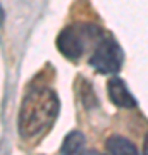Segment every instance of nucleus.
Here are the masks:
<instances>
[{
    "label": "nucleus",
    "mask_w": 148,
    "mask_h": 155,
    "mask_svg": "<svg viewBox=\"0 0 148 155\" xmlns=\"http://www.w3.org/2000/svg\"><path fill=\"white\" fill-rule=\"evenodd\" d=\"M59 112V98L50 88L36 86L24 97L19 114V131L24 138L38 136L54 122Z\"/></svg>",
    "instance_id": "1"
},
{
    "label": "nucleus",
    "mask_w": 148,
    "mask_h": 155,
    "mask_svg": "<svg viewBox=\"0 0 148 155\" xmlns=\"http://www.w3.org/2000/svg\"><path fill=\"white\" fill-rule=\"evenodd\" d=\"M122 61H124V54L119 43L114 38H105L97 47L95 54L90 59V64L100 74H112L121 69Z\"/></svg>",
    "instance_id": "2"
},
{
    "label": "nucleus",
    "mask_w": 148,
    "mask_h": 155,
    "mask_svg": "<svg viewBox=\"0 0 148 155\" xmlns=\"http://www.w3.org/2000/svg\"><path fill=\"white\" fill-rule=\"evenodd\" d=\"M90 31H93V28H88V26L86 29H79L76 26L62 29L61 35L57 36L59 52L64 54L69 61H77L81 57V54L84 52V43L90 36Z\"/></svg>",
    "instance_id": "3"
},
{
    "label": "nucleus",
    "mask_w": 148,
    "mask_h": 155,
    "mask_svg": "<svg viewBox=\"0 0 148 155\" xmlns=\"http://www.w3.org/2000/svg\"><path fill=\"white\" fill-rule=\"evenodd\" d=\"M107 91H109L110 100L114 102L117 107L122 109H131L136 105V100L133 97V93L127 90L126 83L122 81L121 78H112L107 84Z\"/></svg>",
    "instance_id": "4"
},
{
    "label": "nucleus",
    "mask_w": 148,
    "mask_h": 155,
    "mask_svg": "<svg viewBox=\"0 0 148 155\" xmlns=\"http://www.w3.org/2000/svg\"><path fill=\"white\" fill-rule=\"evenodd\" d=\"M107 150H109L110 153H124V155H136L138 153L136 147L129 140L122 138V136H112L107 141Z\"/></svg>",
    "instance_id": "5"
},
{
    "label": "nucleus",
    "mask_w": 148,
    "mask_h": 155,
    "mask_svg": "<svg viewBox=\"0 0 148 155\" xmlns=\"http://www.w3.org/2000/svg\"><path fill=\"white\" fill-rule=\"evenodd\" d=\"M84 148V136L79 131H71L62 143V153H79Z\"/></svg>",
    "instance_id": "6"
},
{
    "label": "nucleus",
    "mask_w": 148,
    "mask_h": 155,
    "mask_svg": "<svg viewBox=\"0 0 148 155\" xmlns=\"http://www.w3.org/2000/svg\"><path fill=\"white\" fill-rule=\"evenodd\" d=\"M143 152L148 153V134H146V138H145V143H143Z\"/></svg>",
    "instance_id": "7"
}]
</instances>
